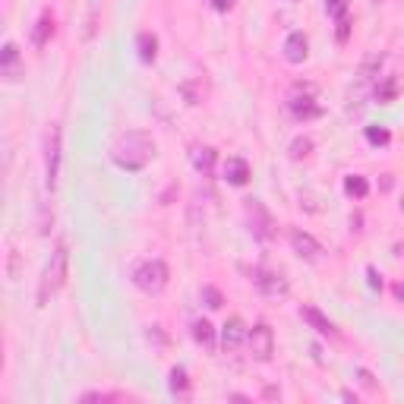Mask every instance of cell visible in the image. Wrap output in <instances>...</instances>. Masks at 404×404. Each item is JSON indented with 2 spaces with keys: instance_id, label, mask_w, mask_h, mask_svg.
Returning a JSON list of instances; mask_svg holds the SVG:
<instances>
[{
  "instance_id": "obj_1",
  "label": "cell",
  "mask_w": 404,
  "mask_h": 404,
  "mask_svg": "<svg viewBox=\"0 0 404 404\" xmlns=\"http://www.w3.org/2000/svg\"><path fill=\"white\" fill-rule=\"evenodd\" d=\"M152 158H155V140L146 130L120 133L117 142L111 146V161L120 167V171L136 174V171H142Z\"/></svg>"
},
{
  "instance_id": "obj_2",
  "label": "cell",
  "mask_w": 404,
  "mask_h": 404,
  "mask_svg": "<svg viewBox=\"0 0 404 404\" xmlns=\"http://www.w3.org/2000/svg\"><path fill=\"white\" fill-rule=\"evenodd\" d=\"M66 265H70V250H66V240H60L57 250H54L51 259H47L45 272H41V281H38V306H47L54 294L63 287V281H66Z\"/></svg>"
},
{
  "instance_id": "obj_3",
  "label": "cell",
  "mask_w": 404,
  "mask_h": 404,
  "mask_svg": "<svg viewBox=\"0 0 404 404\" xmlns=\"http://www.w3.org/2000/svg\"><path fill=\"white\" fill-rule=\"evenodd\" d=\"M60 155H63V133H60V124H51L45 133V186H47V193L57 190Z\"/></svg>"
},
{
  "instance_id": "obj_4",
  "label": "cell",
  "mask_w": 404,
  "mask_h": 404,
  "mask_svg": "<svg viewBox=\"0 0 404 404\" xmlns=\"http://www.w3.org/2000/svg\"><path fill=\"white\" fill-rule=\"evenodd\" d=\"M167 281H171V272H167V265L161 259H146L133 272V285L140 287L142 294H161L167 287Z\"/></svg>"
},
{
  "instance_id": "obj_5",
  "label": "cell",
  "mask_w": 404,
  "mask_h": 404,
  "mask_svg": "<svg viewBox=\"0 0 404 404\" xmlns=\"http://www.w3.org/2000/svg\"><path fill=\"white\" fill-rule=\"evenodd\" d=\"M244 212H246V225H250L253 237L262 240V244H269V240H275V234H278V225H275L272 212L259 202V199H246L244 202Z\"/></svg>"
},
{
  "instance_id": "obj_6",
  "label": "cell",
  "mask_w": 404,
  "mask_h": 404,
  "mask_svg": "<svg viewBox=\"0 0 404 404\" xmlns=\"http://www.w3.org/2000/svg\"><path fill=\"white\" fill-rule=\"evenodd\" d=\"M246 347H250V357L259 360V364H269L275 354V331L265 322L253 325L250 335H246Z\"/></svg>"
},
{
  "instance_id": "obj_7",
  "label": "cell",
  "mask_w": 404,
  "mask_h": 404,
  "mask_svg": "<svg viewBox=\"0 0 404 404\" xmlns=\"http://www.w3.org/2000/svg\"><path fill=\"white\" fill-rule=\"evenodd\" d=\"M0 76L7 82H16L22 76V54L16 47V41H7L3 51H0Z\"/></svg>"
},
{
  "instance_id": "obj_8",
  "label": "cell",
  "mask_w": 404,
  "mask_h": 404,
  "mask_svg": "<svg viewBox=\"0 0 404 404\" xmlns=\"http://www.w3.org/2000/svg\"><path fill=\"white\" fill-rule=\"evenodd\" d=\"M246 335H250V329L244 325V319L231 316L225 322V329H221V347H225V351H237V347L246 341Z\"/></svg>"
},
{
  "instance_id": "obj_9",
  "label": "cell",
  "mask_w": 404,
  "mask_h": 404,
  "mask_svg": "<svg viewBox=\"0 0 404 404\" xmlns=\"http://www.w3.org/2000/svg\"><path fill=\"white\" fill-rule=\"evenodd\" d=\"M253 281H256V287L265 294V297H285V294H287V281L281 278V275H275V272L256 269V272H253Z\"/></svg>"
},
{
  "instance_id": "obj_10",
  "label": "cell",
  "mask_w": 404,
  "mask_h": 404,
  "mask_svg": "<svg viewBox=\"0 0 404 404\" xmlns=\"http://www.w3.org/2000/svg\"><path fill=\"white\" fill-rule=\"evenodd\" d=\"M300 319H304L310 329H316L319 335H325V338H338V329H335V325H331V319L322 316L316 306H300Z\"/></svg>"
},
{
  "instance_id": "obj_11",
  "label": "cell",
  "mask_w": 404,
  "mask_h": 404,
  "mask_svg": "<svg viewBox=\"0 0 404 404\" xmlns=\"http://www.w3.org/2000/svg\"><path fill=\"white\" fill-rule=\"evenodd\" d=\"M291 246H294V253H297L300 259H306V262L319 259V253H322L319 240L313 237V234H306V231H291Z\"/></svg>"
},
{
  "instance_id": "obj_12",
  "label": "cell",
  "mask_w": 404,
  "mask_h": 404,
  "mask_svg": "<svg viewBox=\"0 0 404 404\" xmlns=\"http://www.w3.org/2000/svg\"><path fill=\"white\" fill-rule=\"evenodd\" d=\"M310 57V41H306L304 32H291L285 38V60L287 63H304Z\"/></svg>"
},
{
  "instance_id": "obj_13",
  "label": "cell",
  "mask_w": 404,
  "mask_h": 404,
  "mask_svg": "<svg viewBox=\"0 0 404 404\" xmlns=\"http://www.w3.org/2000/svg\"><path fill=\"white\" fill-rule=\"evenodd\" d=\"M287 107H291V114H294L297 120H316V117H322V107L316 105V98H313V95H304V98L291 95Z\"/></svg>"
},
{
  "instance_id": "obj_14",
  "label": "cell",
  "mask_w": 404,
  "mask_h": 404,
  "mask_svg": "<svg viewBox=\"0 0 404 404\" xmlns=\"http://www.w3.org/2000/svg\"><path fill=\"white\" fill-rule=\"evenodd\" d=\"M225 180L231 186H246V184H250V165H246L244 158H237V155L227 158L225 161Z\"/></svg>"
},
{
  "instance_id": "obj_15",
  "label": "cell",
  "mask_w": 404,
  "mask_h": 404,
  "mask_svg": "<svg viewBox=\"0 0 404 404\" xmlns=\"http://www.w3.org/2000/svg\"><path fill=\"white\" fill-rule=\"evenodd\" d=\"M215 158H218V152H215L212 146H193V152H190V161H193V167H196L199 174H212L215 171Z\"/></svg>"
},
{
  "instance_id": "obj_16",
  "label": "cell",
  "mask_w": 404,
  "mask_h": 404,
  "mask_svg": "<svg viewBox=\"0 0 404 404\" xmlns=\"http://www.w3.org/2000/svg\"><path fill=\"white\" fill-rule=\"evenodd\" d=\"M51 35H54V13L51 10H41L38 22H35V29H32V45L45 47L47 41H51Z\"/></svg>"
},
{
  "instance_id": "obj_17",
  "label": "cell",
  "mask_w": 404,
  "mask_h": 404,
  "mask_svg": "<svg viewBox=\"0 0 404 404\" xmlns=\"http://www.w3.org/2000/svg\"><path fill=\"white\" fill-rule=\"evenodd\" d=\"M136 51H140L142 63H155V57H158V38L152 32H140L136 35Z\"/></svg>"
},
{
  "instance_id": "obj_18",
  "label": "cell",
  "mask_w": 404,
  "mask_h": 404,
  "mask_svg": "<svg viewBox=\"0 0 404 404\" xmlns=\"http://www.w3.org/2000/svg\"><path fill=\"white\" fill-rule=\"evenodd\" d=\"M193 338H196V345L206 347V351H215V325L209 322V319H196V322H193Z\"/></svg>"
},
{
  "instance_id": "obj_19",
  "label": "cell",
  "mask_w": 404,
  "mask_h": 404,
  "mask_svg": "<svg viewBox=\"0 0 404 404\" xmlns=\"http://www.w3.org/2000/svg\"><path fill=\"white\" fill-rule=\"evenodd\" d=\"M398 92H401V80H398V76H385V80L376 86V101L389 105V101L398 98Z\"/></svg>"
},
{
  "instance_id": "obj_20",
  "label": "cell",
  "mask_w": 404,
  "mask_h": 404,
  "mask_svg": "<svg viewBox=\"0 0 404 404\" xmlns=\"http://www.w3.org/2000/svg\"><path fill=\"white\" fill-rule=\"evenodd\" d=\"M345 193L351 199H364L370 193V180L360 177V174H351V177H345Z\"/></svg>"
},
{
  "instance_id": "obj_21",
  "label": "cell",
  "mask_w": 404,
  "mask_h": 404,
  "mask_svg": "<svg viewBox=\"0 0 404 404\" xmlns=\"http://www.w3.org/2000/svg\"><path fill=\"white\" fill-rule=\"evenodd\" d=\"M180 95L186 98V105H202V95H206V89H202V80H190L180 86Z\"/></svg>"
},
{
  "instance_id": "obj_22",
  "label": "cell",
  "mask_w": 404,
  "mask_h": 404,
  "mask_svg": "<svg viewBox=\"0 0 404 404\" xmlns=\"http://www.w3.org/2000/svg\"><path fill=\"white\" fill-rule=\"evenodd\" d=\"M167 385H171L174 395H186V389H190V376H186L184 366H174V370H171V382H167Z\"/></svg>"
},
{
  "instance_id": "obj_23",
  "label": "cell",
  "mask_w": 404,
  "mask_h": 404,
  "mask_svg": "<svg viewBox=\"0 0 404 404\" xmlns=\"http://www.w3.org/2000/svg\"><path fill=\"white\" fill-rule=\"evenodd\" d=\"M80 401H130L126 391H86Z\"/></svg>"
},
{
  "instance_id": "obj_24",
  "label": "cell",
  "mask_w": 404,
  "mask_h": 404,
  "mask_svg": "<svg viewBox=\"0 0 404 404\" xmlns=\"http://www.w3.org/2000/svg\"><path fill=\"white\" fill-rule=\"evenodd\" d=\"M366 142H370V146H389L391 133L385 130V126H366Z\"/></svg>"
},
{
  "instance_id": "obj_25",
  "label": "cell",
  "mask_w": 404,
  "mask_h": 404,
  "mask_svg": "<svg viewBox=\"0 0 404 404\" xmlns=\"http://www.w3.org/2000/svg\"><path fill=\"white\" fill-rule=\"evenodd\" d=\"M310 152H313V140H310V136H297V140L291 142V158H294V161L306 158Z\"/></svg>"
},
{
  "instance_id": "obj_26",
  "label": "cell",
  "mask_w": 404,
  "mask_h": 404,
  "mask_svg": "<svg viewBox=\"0 0 404 404\" xmlns=\"http://www.w3.org/2000/svg\"><path fill=\"white\" fill-rule=\"evenodd\" d=\"M325 13L335 16V20H345V13H347V0H325Z\"/></svg>"
},
{
  "instance_id": "obj_27",
  "label": "cell",
  "mask_w": 404,
  "mask_h": 404,
  "mask_svg": "<svg viewBox=\"0 0 404 404\" xmlns=\"http://www.w3.org/2000/svg\"><path fill=\"white\" fill-rule=\"evenodd\" d=\"M202 300H206V306H209V310H218V306L225 304V300H221V294L215 291L212 285H206V287H202Z\"/></svg>"
},
{
  "instance_id": "obj_28",
  "label": "cell",
  "mask_w": 404,
  "mask_h": 404,
  "mask_svg": "<svg viewBox=\"0 0 404 404\" xmlns=\"http://www.w3.org/2000/svg\"><path fill=\"white\" fill-rule=\"evenodd\" d=\"M146 338H149V341H155V345H167V335H165V331L158 329V325H149Z\"/></svg>"
},
{
  "instance_id": "obj_29",
  "label": "cell",
  "mask_w": 404,
  "mask_h": 404,
  "mask_svg": "<svg viewBox=\"0 0 404 404\" xmlns=\"http://www.w3.org/2000/svg\"><path fill=\"white\" fill-rule=\"evenodd\" d=\"M335 35H338L341 45L347 41V35H351V20H347V16H345V20H338V32H335Z\"/></svg>"
},
{
  "instance_id": "obj_30",
  "label": "cell",
  "mask_w": 404,
  "mask_h": 404,
  "mask_svg": "<svg viewBox=\"0 0 404 404\" xmlns=\"http://www.w3.org/2000/svg\"><path fill=\"white\" fill-rule=\"evenodd\" d=\"M366 278H370V287H373V291H379V287H382V278H379V272L373 269V265L366 269Z\"/></svg>"
},
{
  "instance_id": "obj_31",
  "label": "cell",
  "mask_w": 404,
  "mask_h": 404,
  "mask_svg": "<svg viewBox=\"0 0 404 404\" xmlns=\"http://www.w3.org/2000/svg\"><path fill=\"white\" fill-rule=\"evenodd\" d=\"M357 376H360V382H364L366 389H376V379L370 376V370H357Z\"/></svg>"
},
{
  "instance_id": "obj_32",
  "label": "cell",
  "mask_w": 404,
  "mask_h": 404,
  "mask_svg": "<svg viewBox=\"0 0 404 404\" xmlns=\"http://www.w3.org/2000/svg\"><path fill=\"white\" fill-rule=\"evenodd\" d=\"M234 3H237V0H215V10L227 13V10H234Z\"/></svg>"
},
{
  "instance_id": "obj_33",
  "label": "cell",
  "mask_w": 404,
  "mask_h": 404,
  "mask_svg": "<svg viewBox=\"0 0 404 404\" xmlns=\"http://www.w3.org/2000/svg\"><path fill=\"white\" fill-rule=\"evenodd\" d=\"M395 297L404 304V281H398V285H395Z\"/></svg>"
},
{
  "instance_id": "obj_34",
  "label": "cell",
  "mask_w": 404,
  "mask_h": 404,
  "mask_svg": "<svg viewBox=\"0 0 404 404\" xmlns=\"http://www.w3.org/2000/svg\"><path fill=\"white\" fill-rule=\"evenodd\" d=\"M401 212H404V196H401Z\"/></svg>"
}]
</instances>
